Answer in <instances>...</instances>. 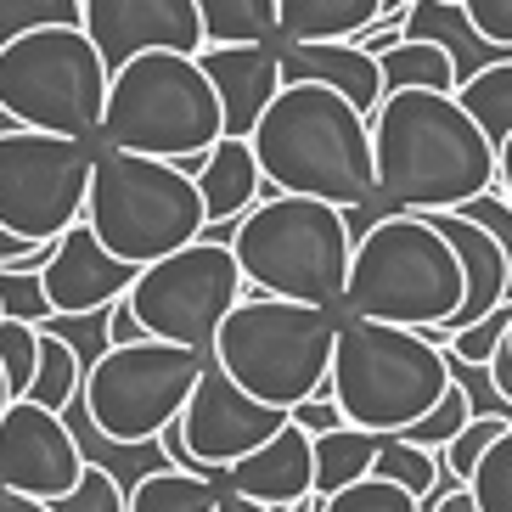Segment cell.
<instances>
[{
  "label": "cell",
  "instance_id": "6da1fadb",
  "mask_svg": "<svg viewBox=\"0 0 512 512\" xmlns=\"http://www.w3.org/2000/svg\"><path fill=\"white\" fill-rule=\"evenodd\" d=\"M372 147L394 214H445L496 186V147L456 91H389L372 113Z\"/></svg>",
  "mask_w": 512,
  "mask_h": 512
},
{
  "label": "cell",
  "instance_id": "7a4b0ae2",
  "mask_svg": "<svg viewBox=\"0 0 512 512\" xmlns=\"http://www.w3.org/2000/svg\"><path fill=\"white\" fill-rule=\"evenodd\" d=\"M248 141L276 192L321 197L338 209H355L377 192L372 119L332 85H310V79L282 85Z\"/></svg>",
  "mask_w": 512,
  "mask_h": 512
},
{
  "label": "cell",
  "instance_id": "3957f363",
  "mask_svg": "<svg viewBox=\"0 0 512 512\" xmlns=\"http://www.w3.org/2000/svg\"><path fill=\"white\" fill-rule=\"evenodd\" d=\"M467 299V276L434 214H389L355 237L344 282V316L389 327H445Z\"/></svg>",
  "mask_w": 512,
  "mask_h": 512
},
{
  "label": "cell",
  "instance_id": "277c9868",
  "mask_svg": "<svg viewBox=\"0 0 512 512\" xmlns=\"http://www.w3.org/2000/svg\"><path fill=\"white\" fill-rule=\"evenodd\" d=\"M445 389H451V355L422 327H389L366 316L338 321L321 394L338 400L344 422L372 434H406L411 422H422L445 400Z\"/></svg>",
  "mask_w": 512,
  "mask_h": 512
},
{
  "label": "cell",
  "instance_id": "5b68a950",
  "mask_svg": "<svg viewBox=\"0 0 512 512\" xmlns=\"http://www.w3.org/2000/svg\"><path fill=\"white\" fill-rule=\"evenodd\" d=\"M226 136V113L214 96L203 62L186 51H141L107 79V113H102V147L169 158L186 175L214 152Z\"/></svg>",
  "mask_w": 512,
  "mask_h": 512
},
{
  "label": "cell",
  "instance_id": "8992f818",
  "mask_svg": "<svg viewBox=\"0 0 512 512\" xmlns=\"http://www.w3.org/2000/svg\"><path fill=\"white\" fill-rule=\"evenodd\" d=\"M231 248H237V265H242V276H248L254 293L327 304V310L344 304L355 231H349L338 203L265 192L231 226Z\"/></svg>",
  "mask_w": 512,
  "mask_h": 512
},
{
  "label": "cell",
  "instance_id": "52a82bcc",
  "mask_svg": "<svg viewBox=\"0 0 512 512\" xmlns=\"http://www.w3.org/2000/svg\"><path fill=\"white\" fill-rule=\"evenodd\" d=\"M338 321H344V310H327V304L248 293L220 321L209 355L226 366V377L242 394H254V400H265L276 411H293L299 400L321 394V383H327Z\"/></svg>",
  "mask_w": 512,
  "mask_h": 512
},
{
  "label": "cell",
  "instance_id": "ba28073f",
  "mask_svg": "<svg viewBox=\"0 0 512 512\" xmlns=\"http://www.w3.org/2000/svg\"><path fill=\"white\" fill-rule=\"evenodd\" d=\"M85 226L107 242V254L152 265L186 242L209 237V209L197 192V175H186L169 158L102 147L91 169V197H85Z\"/></svg>",
  "mask_w": 512,
  "mask_h": 512
},
{
  "label": "cell",
  "instance_id": "9c48e42d",
  "mask_svg": "<svg viewBox=\"0 0 512 512\" xmlns=\"http://www.w3.org/2000/svg\"><path fill=\"white\" fill-rule=\"evenodd\" d=\"M107 79H113V68L102 62L85 23L34 29L17 34L12 46H0V107L23 130L102 141Z\"/></svg>",
  "mask_w": 512,
  "mask_h": 512
},
{
  "label": "cell",
  "instance_id": "30bf717a",
  "mask_svg": "<svg viewBox=\"0 0 512 512\" xmlns=\"http://www.w3.org/2000/svg\"><path fill=\"white\" fill-rule=\"evenodd\" d=\"M203 366H209V349L169 344V338L107 344L85 366L79 406L107 445H152L169 422H181Z\"/></svg>",
  "mask_w": 512,
  "mask_h": 512
},
{
  "label": "cell",
  "instance_id": "8fae6325",
  "mask_svg": "<svg viewBox=\"0 0 512 512\" xmlns=\"http://www.w3.org/2000/svg\"><path fill=\"white\" fill-rule=\"evenodd\" d=\"M254 287L237 265V248L220 237H197L175 254L141 265L136 287L124 293L130 310L141 316V327L152 338H169V344H192L209 349L220 321L248 299Z\"/></svg>",
  "mask_w": 512,
  "mask_h": 512
},
{
  "label": "cell",
  "instance_id": "7c38bea8",
  "mask_svg": "<svg viewBox=\"0 0 512 512\" xmlns=\"http://www.w3.org/2000/svg\"><path fill=\"white\" fill-rule=\"evenodd\" d=\"M96 152L102 141L51 130L0 136V226L23 242H57L74 220H85Z\"/></svg>",
  "mask_w": 512,
  "mask_h": 512
},
{
  "label": "cell",
  "instance_id": "4fadbf2b",
  "mask_svg": "<svg viewBox=\"0 0 512 512\" xmlns=\"http://www.w3.org/2000/svg\"><path fill=\"white\" fill-rule=\"evenodd\" d=\"M282 422H287V411L265 406L254 394H242L226 377V366L209 355V366H203L192 400H186V411H181V434H186L192 462L203 467V473H214V479H226V467H237L248 451H259Z\"/></svg>",
  "mask_w": 512,
  "mask_h": 512
},
{
  "label": "cell",
  "instance_id": "5bb4252c",
  "mask_svg": "<svg viewBox=\"0 0 512 512\" xmlns=\"http://www.w3.org/2000/svg\"><path fill=\"white\" fill-rule=\"evenodd\" d=\"M91 456L79 451L74 428L62 422V411L40 406L29 394H17L6 417H0V484L23 490L40 501H62L79 484Z\"/></svg>",
  "mask_w": 512,
  "mask_h": 512
},
{
  "label": "cell",
  "instance_id": "9a60e30c",
  "mask_svg": "<svg viewBox=\"0 0 512 512\" xmlns=\"http://www.w3.org/2000/svg\"><path fill=\"white\" fill-rule=\"evenodd\" d=\"M85 34L96 40L107 68H124L141 51H197L209 46L197 0H85Z\"/></svg>",
  "mask_w": 512,
  "mask_h": 512
},
{
  "label": "cell",
  "instance_id": "2e32d148",
  "mask_svg": "<svg viewBox=\"0 0 512 512\" xmlns=\"http://www.w3.org/2000/svg\"><path fill=\"white\" fill-rule=\"evenodd\" d=\"M46 299L57 316H107L113 304L136 287V265L119 254H107V242L96 237L85 220L57 237V254L46 259Z\"/></svg>",
  "mask_w": 512,
  "mask_h": 512
},
{
  "label": "cell",
  "instance_id": "e0dca14e",
  "mask_svg": "<svg viewBox=\"0 0 512 512\" xmlns=\"http://www.w3.org/2000/svg\"><path fill=\"white\" fill-rule=\"evenodd\" d=\"M203 74H209L220 113H226V136L248 141L265 119V107L282 96V40L276 46H203L197 51Z\"/></svg>",
  "mask_w": 512,
  "mask_h": 512
},
{
  "label": "cell",
  "instance_id": "ac0fdd59",
  "mask_svg": "<svg viewBox=\"0 0 512 512\" xmlns=\"http://www.w3.org/2000/svg\"><path fill=\"white\" fill-rule=\"evenodd\" d=\"M226 490L254 496L276 512H293L316 496V439L287 417L259 451H248L237 467H226Z\"/></svg>",
  "mask_w": 512,
  "mask_h": 512
},
{
  "label": "cell",
  "instance_id": "d6986e66",
  "mask_svg": "<svg viewBox=\"0 0 512 512\" xmlns=\"http://www.w3.org/2000/svg\"><path fill=\"white\" fill-rule=\"evenodd\" d=\"M434 226L451 237V248H456V259H462V276H467V299H462V310H456L451 321H445V338H456L462 327H473L479 316H490L496 304H507L512 299V259H507V248L496 242V231H484L479 220H467L462 209H445V214H434Z\"/></svg>",
  "mask_w": 512,
  "mask_h": 512
},
{
  "label": "cell",
  "instance_id": "ffe728a7",
  "mask_svg": "<svg viewBox=\"0 0 512 512\" xmlns=\"http://www.w3.org/2000/svg\"><path fill=\"white\" fill-rule=\"evenodd\" d=\"M282 79L287 85H332L338 96L361 107L366 119H372L377 107H383V62L372 51H361L355 40H304V46H287L282 40Z\"/></svg>",
  "mask_w": 512,
  "mask_h": 512
},
{
  "label": "cell",
  "instance_id": "44dd1931",
  "mask_svg": "<svg viewBox=\"0 0 512 512\" xmlns=\"http://www.w3.org/2000/svg\"><path fill=\"white\" fill-rule=\"evenodd\" d=\"M406 40H434V46H445V57L456 62V85H467L473 74H484L490 62L512 57V46H496L490 34H479V23L467 17L462 0H411Z\"/></svg>",
  "mask_w": 512,
  "mask_h": 512
},
{
  "label": "cell",
  "instance_id": "7402d4cb",
  "mask_svg": "<svg viewBox=\"0 0 512 512\" xmlns=\"http://www.w3.org/2000/svg\"><path fill=\"white\" fill-rule=\"evenodd\" d=\"M265 169L254 158V141L220 136L214 152L197 164V192H203V209H209V226H237L242 214L265 197Z\"/></svg>",
  "mask_w": 512,
  "mask_h": 512
},
{
  "label": "cell",
  "instance_id": "603a6c76",
  "mask_svg": "<svg viewBox=\"0 0 512 512\" xmlns=\"http://www.w3.org/2000/svg\"><path fill=\"white\" fill-rule=\"evenodd\" d=\"M383 17V0H282V40H355Z\"/></svg>",
  "mask_w": 512,
  "mask_h": 512
},
{
  "label": "cell",
  "instance_id": "cb8c5ba5",
  "mask_svg": "<svg viewBox=\"0 0 512 512\" xmlns=\"http://www.w3.org/2000/svg\"><path fill=\"white\" fill-rule=\"evenodd\" d=\"M377 451H383V434L355 428V422L316 434V496H338L349 484H361L366 473H377Z\"/></svg>",
  "mask_w": 512,
  "mask_h": 512
},
{
  "label": "cell",
  "instance_id": "d4e9b609",
  "mask_svg": "<svg viewBox=\"0 0 512 512\" xmlns=\"http://www.w3.org/2000/svg\"><path fill=\"white\" fill-rule=\"evenodd\" d=\"M220 507V484L214 473H192V467L158 462L130 484V512H214Z\"/></svg>",
  "mask_w": 512,
  "mask_h": 512
},
{
  "label": "cell",
  "instance_id": "484cf974",
  "mask_svg": "<svg viewBox=\"0 0 512 512\" xmlns=\"http://www.w3.org/2000/svg\"><path fill=\"white\" fill-rule=\"evenodd\" d=\"M209 46H276L282 0H197Z\"/></svg>",
  "mask_w": 512,
  "mask_h": 512
},
{
  "label": "cell",
  "instance_id": "4316f807",
  "mask_svg": "<svg viewBox=\"0 0 512 512\" xmlns=\"http://www.w3.org/2000/svg\"><path fill=\"white\" fill-rule=\"evenodd\" d=\"M377 62H383V91H456V62L434 40H400Z\"/></svg>",
  "mask_w": 512,
  "mask_h": 512
},
{
  "label": "cell",
  "instance_id": "83f0119b",
  "mask_svg": "<svg viewBox=\"0 0 512 512\" xmlns=\"http://www.w3.org/2000/svg\"><path fill=\"white\" fill-rule=\"evenodd\" d=\"M456 102L473 113V124H479L484 136H490V147L501 152V141L512 136V57L490 62L484 74H473L467 85H456Z\"/></svg>",
  "mask_w": 512,
  "mask_h": 512
},
{
  "label": "cell",
  "instance_id": "f1b7e54d",
  "mask_svg": "<svg viewBox=\"0 0 512 512\" xmlns=\"http://www.w3.org/2000/svg\"><path fill=\"white\" fill-rule=\"evenodd\" d=\"M85 394V361H79L74 338H62L57 327H46V344H40V372L29 383V400L51 411H68Z\"/></svg>",
  "mask_w": 512,
  "mask_h": 512
},
{
  "label": "cell",
  "instance_id": "f546056e",
  "mask_svg": "<svg viewBox=\"0 0 512 512\" xmlns=\"http://www.w3.org/2000/svg\"><path fill=\"white\" fill-rule=\"evenodd\" d=\"M377 473L394 479V484H406L417 501H434L439 484H445V462H439V451H422V445H411V439H400V434H383Z\"/></svg>",
  "mask_w": 512,
  "mask_h": 512
},
{
  "label": "cell",
  "instance_id": "4dcf8cb0",
  "mask_svg": "<svg viewBox=\"0 0 512 512\" xmlns=\"http://www.w3.org/2000/svg\"><path fill=\"white\" fill-rule=\"evenodd\" d=\"M310 512H422V501L411 496L406 484L366 473L361 484H349L338 496H310Z\"/></svg>",
  "mask_w": 512,
  "mask_h": 512
},
{
  "label": "cell",
  "instance_id": "1f68e13d",
  "mask_svg": "<svg viewBox=\"0 0 512 512\" xmlns=\"http://www.w3.org/2000/svg\"><path fill=\"white\" fill-rule=\"evenodd\" d=\"M40 344H46V327L34 321H0V372L12 383V394H29L34 372H40Z\"/></svg>",
  "mask_w": 512,
  "mask_h": 512
},
{
  "label": "cell",
  "instance_id": "d6a6232c",
  "mask_svg": "<svg viewBox=\"0 0 512 512\" xmlns=\"http://www.w3.org/2000/svg\"><path fill=\"white\" fill-rule=\"evenodd\" d=\"M507 428H512V417H496V411H490V417H473V422L462 428V434H456L451 445L439 451V462H445V479L467 484L473 473H479L484 451H490V445H496V439L507 434Z\"/></svg>",
  "mask_w": 512,
  "mask_h": 512
},
{
  "label": "cell",
  "instance_id": "836d02e7",
  "mask_svg": "<svg viewBox=\"0 0 512 512\" xmlns=\"http://www.w3.org/2000/svg\"><path fill=\"white\" fill-rule=\"evenodd\" d=\"M85 0H0V46H12L17 34L57 29V23H79Z\"/></svg>",
  "mask_w": 512,
  "mask_h": 512
},
{
  "label": "cell",
  "instance_id": "e575fe53",
  "mask_svg": "<svg viewBox=\"0 0 512 512\" xmlns=\"http://www.w3.org/2000/svg\"><path fill=\"white\" fill-rule=\"evenodd\" d=\"M467 422H473V406H467V383H456V377H451L445 400H439V406L428 411L422 422H411L400 439H411V445H422V451H445V445L462 434Z\"/></svg>",
  "mask_w": 512,
  "mask_h": 512
},
{
  "label": "cell",
  "instance_id": "d590c367",
  "mask_svg": "<svg viewBox=\"0 0 512 512\" xmlns=\"http://www.w3.org/2000/svg\"><path fill=\"white\" fill-rule=\"evenodd\" d=\"M57 512H130V490L119 484V473L102 462H85L79 484L57 501Z\"/></svg>",
  "mask_w": 512,
  "mask_h": 512
},
{
  "label": "cell",
  "instance_id": "8d00e7d4",
  "mask_svg": "<svg viewBox=\"0 0 512 512\" xmlns=\"http://www.w3.org/2000/svg\"><path fill=\"white\" fill-rule=\"evenodd\" d=\"M467 490H473L479 512H512V428L484 451V462H479V473L467 479Z\"/></svg>",
  "mask_w": 512,
  "mask_h": 512
},
{
  "label": "cell",
  "instance_id": "74e56055",
  "mask_svg": "<svg viewBox=\"0 0 512 512\" xmlns=\"http://www.w3.org/2000/svg\"><path fill=\"white\" fill-rule=\"evenodd\" d=\"M507 332H512V299L496 304L490 316H479L473 327L456 332V338H451V355H456L462 366H479V372H484V366L496 361V349L507 344Z\"/></svg>",
  "mask_w": 512,
  "mask_h": 512
},
{
  "label": "cell",
  "instance_id": "f35d334b",
  "mask_svg": "<svg viewBox=\"0 0 512 512\" xmlns=\"http://www.w3.org/2000/svg\"><path fill=\"white\" fill-rule=\"evenodd\" d=\"M0 310L12 321H34V327H46L57 310L46 299V276L40 271H12V265H0Z\"/></svg>",
  "mask_w": 512,
  "mask_h": 512
},
{
  "label": "cell",
  "instance_id": "ab89813d",
  "mask_svg": "<svg viewBox=\"0 0 512 512\" xmlns=\"http://www.w3.org/2000/svg\"><path fill=\"white\" fill-rule=\"evenodd\" d=\"M462 214H467V220H479L484 231H496V242L507 248V259H512V197L501 192V186H490L484 197L462 203Z\"/></svg>",
  "mask_w": 512,
  "mask_h": 512
},
{
  "label": "cell",
  "instance_id": "60d3db41",
  "mask_svg": "<svg viewBox=\"0 0 512 512\" xmlns=\"http://www.w3.org/2000/svg\"><path fill=\"white\" fill-rule=\"evenodd\" d=\"M287 417L299 422L310 439H316V434H332V428H344V411H338V400H332V394H310V400H299Z\"/></svg>",
  "mask_w": 512,
  "mask_h": 512
},
{
  "label": "cell",
  "instance_id": "b9f144b4",
  "mask_svg": "<svg viewBox=\"0 0 512 512\" xmlns=\"http://www.w3.org/2000/svg\"><path fill=\"white\" fill-rule=\"evenodd\" d=\"M462 6L479 23V34H490L496 46H512V0H462Z\"/></svg>",
  "mask_w": 512,
  "mask_h": 512
},
{
  "label": "cell",
  "instance_id": "7bdbcfd3",
  "mask_svg": "<svg viewBox=\"0 0 512 512\" xmlns=\"http://www.w3.org/2000/svg\"><path fill=\"white\" fill-rule=\"evenodd\" d=\"M141 338H152V332L141 327V316L130 310V299H119L113 310H107V344H141Z\"/></svg>",
  "mask_w": 512,
  "mask_h": 512
},
{
  "label": "cell",
  "instance_id": "ee69618b",
  "mask_svg": "<svg viewBox=\"0 0 512 512\" xmlns=\"http://www.w3.org/2000/svg\"><path fill=\"white\" fill-rule=\"evenodd\" d=\"M400 40H406V29H400V23H372V29H361V34H355V46H361V51H372V57H383V51H389V46H400Z\"/></svg>",
  "mask_w": 512,
  "mask_h": 512
},
{
  "label": "cell",
  "instance_id": "f6af8a7d",
  "mask_svg": "<svg viewBox=\"0 0 512 512\" xmlns=\"http://www.w3.org/2000/svg\"><path fill=\"white\" fill-rule=\"evenodd\" d=\"M0 512H57V501L23 496V490H6V484H0Z\"/></svg>",
  "mask_w": 512,
  "mask_h": 512
},
{
  "label": "cell",
  "instance_id": "bcb514c9",
  "mask_svg": "<svg viewBox=\"0 0 512 512\" xmlns=\"http://www.w3.org/2000/svg\"><path fill=\"white\" fill-rule=\"evenodd\" d=\"M214 512H276V507H265V501H254V496H237V490H220V507Z\"/></svg>",
  "mask_w": 512,
  "mask_h": 512
},
{
  "label": "cell",
  "instance_id": "7dc6e473",
  "mask_svg": "<svg viewBox=\"0 0 512 512\" xmlns=\"http://www.w3.org/2000/svg\"><path fill=\"white\" fill-rule=\"evenodd\" d=\"M496 186L512 197V136L501 141V152H496Z\"/></svg>",
  "mask_w": 512,
  "mask_h": 512
},
{
  "label": "cell",
  "instance_id": "c3c4849f",
  "mask_svg": "<svg viewBox=\"0 0 512 512\" xmlns=\"http://www.w3.org/2000/svg\"><path fill=\"white\" fill-rule=\"evenodd\" d=\"M406 12H411V0H383V17L377 23H400L406 29Z\"/></svg>",
  "mask_w": 512,
  "mask_h": 512
},
{
  "label": "cell",
  "instance_id": "681fc988",
  "mask_svg": "<svg viewBox=\"0 0 512 512\" xmlns=\"http://www.w3.org/2000/svg\"><path fill=\"white\" fill-rule=\"evenodd\" d=\"M17 394H12V383H6V372H0V417H6V406H12Z\"/></svg>",
  "mask_w": 512,
  "mask_h": 512
},
{
  "label": "cell",
  "instance_id": "f907efd6",
  "mask_svg": "<svg viewBox=\"0 0 512 512\" xmlns=\"http://www.w3.org/2000/svg\"><path fill=\"white\" fill-rule=\"evenodd\" d=\"M0 321H6V310H0Z\"/></svg>",
  "mask_w": 512,
  "mask_h": 512
},
{
  "label": "cell",
  "instance_id": "816d5d0a",
  "mask_svg": "<svg viewBox=\"0 0 512 512\" xmlns=\"http://www.w3.org/2000/svg\"><path fill=\"white\" fill-rule=\"evenodd\" d=\"M507 344H512V338H507Z\"/></svg>",
  "mask_w": 512,
  "mask_h": 512
}]
</instances>
